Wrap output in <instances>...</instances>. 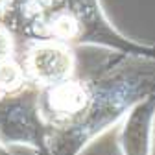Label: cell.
<instances>
[{
  "label": "cell",
  "instance_id": "obj_4",
  "mask_svg": "<svg viewBox=\"0 0 155 155\" xmlns=\"http://www.w3.org/2000/svg\"><path fill=\"white\" fill-rule=\"evenodd\" d=\"M22 67L30 85L37 89L52 87L78 74L80 52L61 41L37 39L28 46Z\"/></svg>",
  "mask_w": 155,
  "mask_h": 155
},
{
  "label": "cell",
  "instance_id": "obj_7",
  "mask_svg": "<svg viewBox=\"0 0 155 155\" xmlns=\"http://www.w3.org/2000/svg\"><path fill=\"white\" fill-rule=\"evenodd\" d=\"M15 54V39L13 33L9 31L8 26L0 24V61L8 59V57H13Z\"/></svg>",
  "mask_w": 155,
  "mask_h": 155
},
{
  "label": "cell",
  "instance_id": "obj_1",
  "mask_svg": "<svg viewBox=\"0 0 155 155\" xmlns=\"http://www.w3.org/2000/svg\"><path fill=\"white\" fill-rule=\"evenodd\" d=\"M155 92V59L114 54L92 76V98L81 118L67 127H46L45 155H81L91 142Z\"/></svg>",
  "mask_w": 155,
  "mask_h": 155
},
{
  "label": "cell",
  "instance_id": "obj_2",
  "mask_svg": "<svg viewBox=\"0 0 155 155\" xmlns=\"http://www.w3.org/2000/svg\"><path fill=\"white\" fill-rule=\"evenodd\" d=\"M21 11L35 41L52 39L72 48H107L155 59V46L122 35L109 22L100 0H21Z\"/></svg>",
  "mask_w": 155,
  "mask_h": 155
},
{
  "label": "cell",
  "instance_id": "obj_3",
  "mask_svg": "<svg viewBox=\"0 0 155 155\" xmlns=\"http://www.w3.org/2000/svg\"><path fill=\"white\" fill-rule=\"evenodd\" d=\"M46 124L37 104V87L28 85L11 94H0V140L9 146H26L45 155Z\"/></svg>",
  "mask_w": 155,
  "mask_h": 155
},
{
  "label": "cell",
  "instance_id": "obj_8",
  "mask_svg": "<svg viewBox=\"0 0 155 155\" xmlns=\"http://www.w3.org/2000/svg\"><path fill=\"white\" fill-rule=\"evenodd\" d=\"M11 2L13 0H0V17H2L4 13H8V9L11 8Z\"/></svg>",
  "mask_w": 155,
  "mask_h": 155
},
{
  "label": "cell",
  "instance_id": "obj_5",
  "mask_svg": "<svg viewBox=\"0 0 155 155\" xmlns=\"http://www.w3.org/2000/svg\"><path fill=\"white\" fill-rule=\"evenodd\" d=\"M155 114V92L137 102L120 120L118 146L122 155H150Z\"/></svg>",
  "mask_w": 155,
  "mask_h": 155
},
{
  "label": "cell",
  "instance_id": "obj_10",
  "mask_svg": "<svg viewBox=\"0 0 155 155\" xmlns=\"http://www.w3.org/2000/svg\"><path fill=\"white\" fill-rule=\"evenodd\" d=\"M0 155H13V153L9 151V148H8L2 140H0Z\"/></svg>",
  "mask_w": 155,
  "mask_h": 155
},
{
  "label": "cell",
  "instance_id": "obj_6",
  "mask_svg": "<svg viewBox=\"0 0 155 155\" xmlns=\"http://www.w3.org/2000/svg\"><path fill=\"white\" fill-rule=\"evenodd\" d=\"M28 85L24 67L18 59H15V55L0 61V94H11Z\"/></svg>",
  "mask_w": 155,
  "mask_h": 155
},
{
  "label": "cell",
  "instance_id": "obj_9",
  "mask_svg": "<svg viewBox=\"0 0 155 155\" xmlns=\"http://www.w3.org/2000/svg\"><path fill=\"white\" fill-rule=\"evenodd\" d=\"M150 155H155V114H153V129H151V151Z\"/></svg>",
  "mask_w": 155,
  "mask_h": 155
}]
</instances>
